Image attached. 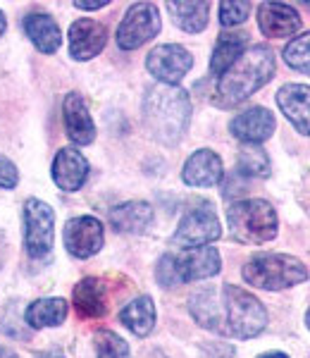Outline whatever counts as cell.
<instances>
[{"mask_svg": "<svg viewBox=\"0 0 310 358\" xmlns=\"http://www.w3.org/2000/svg\"><path fill=\"white\" fill-rule=\"evenodd\" d=\"M160 10L153 3H136L131 5L119 22L117 29V45L122 50H136L146 41H151L160 34Z\"/></svg>", "mask_w": 310, "mask_h": 358, "instance_id": "52a82bcc", "label": "cell"}, {"mask_svg": "<svg viewBox=\"0 0 310 358\" xmlns=\"http://www.w3.org/2000/svg\"><path fill=\"white\" fill-rule=\"evenodd\" d=\"M244 50H246L244 34H222V36L217 38V45L210 57V74L222 77V74L239 60V55L244 53Z\"/></svg>", "mask_w": 310, "mask_h": 358, "instance_id": "603a6c76", "label": "cell"}, {"mask_svg": "<svg viewBox=\"0 0 310 358\" xmlns=\"http://www.w3.org/2000/svg\"><path fill=\"white\" fill-rule=\"evenodd\" d=\"M222 268V258L217 248L198 246L186 248L182 253H168L158 261L155 277L163 287H177L184 282H198L215 277Z\"/></svg>", "mask_w": 310, "mask_h": 358, "instance_id": "5b68a950", "label": "cell"}, {"mask_svg": "<svg viewBox=\"0 0 310 358\" xmlns=\"http://www.w3.org/2000/svg\"><path fill=\"white\" fill-rule=\"evenodd\" d=\"M103 241H105V232L98 217L79 215L65 224V246L74 258L96 256L103 248Z\"/></svg>", "mask_w": 310, "mask_h": 358, "instance_id": "8fae6325", "label": "cell"}, {"mask_svg": "<svg viewBox=\"0 0 310 358\" xmlns=\"http://www.w3.org/2000/svg\"><path fill=\"white\" fill-rule=\"evenodd\" d=\"M74 308L84 317H101L108 313L105 285L96 277H86L74 287Z\"/></svg>", "mask_w": 310, "mask_h": 358, "instance_id": "ffe728a7", "label": "cell"}, {"mask_svg": "<svg viewBox=\"0 0 310 358\" xmlns=\"http://www.w3.org/2000/svg\"><path fill=\"white\" fill-rule=\"evenodd\" d=\"M94 344L98 358H131L129 344L112 330H98L94 337Z\"/></svg>", "mask_w": 310, "mask_h": 358, "instance_id": "83f0119b", "label": "cell"}, {"mask_svg": "<svg viewBox=\"0 0 310 358\" xmlns=\"http://www.w3.org/2000/svg\"><path fill=\"white\" fill-rule=\"evenodd\" d=\"M191 120V101L182 86L155 84L143 98V122L160 143H179Z\"/></svg>", "mask_w": 310, "mask_h": 358, "instance_id": "7a4b0ae2", "label": "cell"}, {"mask_svg": "<svg viewBox=\"0 0 310 358\" xmlns=\"http://www.w3.org/2000/svg\"><path fill=\"white\" fill-rule=\"evenodd\" d=\"M274 77V55L265 45H253L244 50L239 60L217 79V103L222 108H232L244 103L249 96H253L258 89H263Z\"/></svg>", "mask_w": 310, "mask_h": 358, "instance_id": "3957f363", "label": "cell"}, {"mask_svg": "<svg viewBox=\"0 0 310 358\" xmlns=\"http://www.w3.org/2000/svg\"><path fill=\"white\" fill-rule=\"evenodd\" d=\"M108 0H74V8L79 10H101L105 8Z\"/></svg>", "mask_w": 310, "mask_h": 358, "instance_id": "4dcf8cb0", "label": "cell"}, {"mask_svg": "<svg viewBox=\"0 0 310 358\" xmlns=\"http://www.w3.org/2000/svg\"><path fill=\"white\" fill-rule=\"evenodd\" d=\"M191 65H193L191 53L179 43L155 45L146 57L148 72H151L160 84H172V86H177L186 77Z\"/></svg>", "mask_w": 310, "mask_h": 358, "instance_id": "30bf717a", "label": "cell"}, {"mask_svg": "<svg viewBox=\"0 0 310 358\" xmlns=\"http://www.w3.org/2000/svg\"><path fill=\"white\" fill-rule=\"evenodd\" d=\"M110 224L115 232L141 234L153 224V208L146 201H129V203L115 206L110 210Z\"/></svg>", "mask_w": 310, "mask_h": 358, "instance_id": "d6986e66", "label": "cell"}, {"mask_svg": "<svg viewBox=\"0 0 310 358\" xmlns=\"http://www.w3.org/2000/svg\"><path fill=\"white\" fill-rule=\"evenodd\" d=\"M55 213L48 203L29 199L24 203V248L31 258H43L53 248Z\"/></svg>", "mask_w": 310, "mask_h": 358, "instance_id": "ba28073f", "label": "cell"}, {"mask_svg": "<svg viewBox=\"0 0 310 358\" xmlns=\"http://www.w3.org/2000/svg\"><path fill=\"white\" fill-rule=\"evenodd\" d=\"M5 253H8V241H5L3 232H0V265H3V261H5Z\"/></svg>", "mask_w": 310, "mask_h": 358, "instance_id": "1f68e13d", "label": "cell"}, {"mask_svg": "<svg viewBox=\"0 0 310 358\" xmlns=\"http://www.w3.org/2000/svg\"><path fill=\"white\" fill-rule=\"evenodd\" d=\"M67 317V301L65 299H38L27 308V322L36 330L43 327H57Z\"/></svg>", "mask_w": 310, "mask_h": 358, "instance_id": "cb8c5ba5", "label": "cell"}, {"mask_svg": "<svg viewBox=\"0 0 310 358\" xmlns=\"http://www.w3.org/2000/svg\"><path fill=\"white\" fill-rule=\"evenodd\" d=\"M229 232L241 244H265L277 236L279 220L265 199H244L227 208Z\"/></svg>", "mask_w": 310, "mask_h": 358, "instance_id": "277c9868", "label": "cell"}, {"mask_svg": "<svg viewBox=\"0 0 310 358\" xmlns=\"http://www.w3.org/2000/svg\"><path fill=\"white\" fill-rule=\"evenodd\" d=\"M62 117H65V131L77 146H89L96 138V124L86 108V101L79 94H67L62 103Z\"/></svg>", "mask_w": 310, "mask_h": 358, "instance_id": "e0dca14e", "label": "cell"}, {"mask_svg": "<svg viewBox=\"0 0 310 358\" xmlns=\"http://www.w3.org/2000/svg\"><path fill=\"white\" fill-rule=\"evenodd\" d=\"M237 170L244 177H267L270 175L267 153L260 151V148H256V146L244 148L237 158Z\"/></svg>", "mask_w": 310, "mask_h": 358, "instance_id": "4316f807", "label": "cell"}, {"mask_svg": "<svg viewBox=\"0 0 310 358\" xmlns=\"http://www.w3.org/2000/svg\"><path fill=\"white\" fill-rule=\"evenodd\" d=\"M24 31H27L29 41L45 55L55 53L62 43L60 27H57L53 17H48V15H41V13L29 15L24 20Z\"/></svg>", "mask_w": 310, "mask_h": 358, "instance_id": "44dd1931", "label": "cell"}, {"mask_svg": "<svg viewBox=\"0 0 310 358\" xmlns=\"http://www.w3.org/2000/svg\"><path fill=\"white\" fill-rule=\"evenodd\" d=\"M119 320L136 337H148L155 327V306L151 301V296H139L124 306L122 313H119Z\"/></svg>", "mask_w": 310, "mask_h": 358, "instance_id": "7402d4cb", "label": "cell"}, {"mask_svg": "<svg viewBox=\"0 0 310 358\" xmlns=\"http://www.w3.org/2000/svg\"><path fill=\"white\" fill-rule=\"evenodd\" d=\"M258 24L267 38H289L301 29V15L291 5L263 3L258 8Z\"/></svg>", "mask_w": 310, "mask_h": 358, "instance_id": "9a60e30c", "label": "cell"}, {"mask_svg": "<svg viewBox=\"0 0 310 358\" xmlns=\"http://www.w3.org/2000/svg\"><path fill=\"white\" fill-rule=\"evenodd\" d=\"M168 13L182 31L198 34L208 27L210 5L208 3H168Z\"/></svg>", "mask_w": 310, "mask_h": 358, "instance_id": "d4e9b609", "label": "cell"}, {"mask_svg": "<svg viewBox=\"0 0 310 358\" xmlns=\"http://www.w3.org/2000/svg\"><path fill=\"white\" fill-rule=\"evenodd\" d=\"M306 325L310 327V308H308V313H306Z\"/></svg>", "mask_w": 310, "mask_h": 358, "instance_id": "8d00e7d4", "label": "cell"}, {"mask_svg": "<svg viewBox=\"0 0 310 358\" xmlns=\"http://www.w3.org/2000/svg\"><path fill=\"white\" fill-rule=\"evenodd\" d=\"M0 358H17V356H15L10 349H5V346H0Z\"/></svg>", "mask_w": 310, "mask_h": 358, "instance_id": "836d02e7", "label": "cell"}, {"mask_svg": "<svg viewBox=\"0 0 310 358\" xmlns=\"http://www.w3.org/2000/svg\"><path fill=\"white\" fill-rule=\"evenodd\" d=\"M220 236H222L220 217L215 215L212 206L203 203L198 208H191V210L182 217L172 241L184 248H198V246H208L210 241L220 239Z\"/></svg>", "mask_w": 310, "mask_h": 358, "instance_id": "9c48e42d", "label": "cell"}, {"mask_svg": "<svg viewBox=\"0 0 310 358\" xmlns=\"http://www.w3.org/2000/svg\"><path fill=\"white\" fill-rule=\"evenodd\" d=\"M38 358H65V356H62L60 351H45V354H41Z\"/></svg>", "mask_w": 310, "mask_h": 358, "instance_id": "d6a6232c", "label": "cell"}, {"mask_svg": "<svg viewBox=\"0 0 310 358\" xmlns=\"http://www.w3.org/2000/svg\"><path fill=\"white\" fill-rule=\"evenodd\" d=\"M5 27H8V22H5V15L0 13V36L5 34Z\"/></svg>", "mask_w": 310, "mask_h": 358, "instance_id": "d590c367", "label": "cell"}, {"mask_svg": "<svg viewBox=\"0 0 310 358\" xmlns=\"http://www.w3.org/2000/svg\"><path fill=\"white\" fill-rule=\"evenodd\" d=\"M189 310L200 327L237 339H253L267 325L265 306L234 285L198 289L189 301Z\"/></svg>", "mask_w": 310, "mask_h": 358, "instance_id": "6da1fadb", "label": "cell"}, {"mask_svg": "<svg viewBox=\"0 0 310 358\" xmlns=\"http://www.w3.org/2000/svg\"><path fill=\"white\" fill-rule=\"evenodd\" d=\"M244 280L256 289L282 292L308 280V270L289 253H260L244 265Z\"/></svg>", "mask_w": 310, "mask_h": 358, "instance_id": "8992f818", "label": "cell"}, {"mask_svg": "<svg viewBox=\"0 0 310 358\" xmlns=\"http://www.w3.org/2000/svg\"><path fill=\"white\" fill-rule=\"evenodd\" d=\"M260 358H289L286 354H279V351H272V354H265V356H260Z\"/></svg>", "mask_w": 310, "mask_h": 358, "instance_id": "e575fe53", "label": "cell"}, {"mask_svg": "<svg viewBox=\"0 0 310 358\" xmlns=\"http://www.w3.org/2000/svg\"><path fill=\"white\" fill-rule=\"evenodd\" d=\"M277 106L298 134L310 136V86L284 84L277 91Z\"/></svg>", "mask_w": 310, "mask_h": 358, "instance_id": "5bb4252c", "label": "cell"}, {"mask_svg": "<svg viewBox=\"0 0 310 358\" xmlns=\"http://www.w3.org/2000/svg\"><path fill=\"white\" fill-rule=\"evenodd\" d=\"M274 115L267 110V108H249L246 113L237 115V117L229 122V131L232 136H237L239 141L251 143V146H258V143L267 141L270 136L274 134Z\"/></svg>", "mask_w": 310, "mask_h": 358, "instance_id": "7c38bea8", "label": "cell"}, {"mask_svg": "<svg viewBox=\"0 0 310 358\" xmlns=\"http://www.w3.org/2000/svg\"><path fill=\"white\" fill-rule=\"evenodd\" d=\"M89 177V163L77 148H60L53 160V179L62 192H79Z\"/></svg>", "mask_w": 310, "mask_h": 358, "instance_id": "ac0fdd59", "label": "cell"}, {"mask_svg": "<svg viewBox=\"0 0 310 358\" xmlns=\"http://www.w3.org/2000/svg\"><path fill=\"white\" fill-rule=\"evenodd\" d=\"M225 177V170H222V160L220 155L210 148H200L193 155H189L186 165L182 170V179L189 184V187H215V184L222 182Z\"/></svg>", "mask_w": 310, "mask_h": 358, "instance_id": "2e32d148", "label": "cell"}, {"mask_svg": "<svg viewBox=\"0 0 310 358\" xmlns=\"http://www.w3.org/2000/svg\"><path fill=\"white\" fill-rule=\"evenodd\" d=\"M108 29L98 20H77L70 27V55L74 60H91L105 48Z\"/></svg>", "mask_w": 310, "mask_h": 358, "instance_id": "4fadbf2b", "label": "cell"}, {"mask_svg": "<svg viewBox=\"0 0 310 358\" xmlns=\"http://www.w3.org/2000/svg\"><path fill=\"white\" fill-rule=\"evenodd\" d=\"M20 182V172L15 163H10L5 155H0V189H13Z\"/></svg>", "mask_w": 310, "mask_h": 358, "instance_id": "f546056e", "label": "cell"}, {"mask_svg": "<svg viewBox=\"0 0 310 358\" xmlns=\"http://www.w3.org/2000/svg\"><path fill=\"white\" fill-rule=\"evenodd\" d=\"M284 62L296 72L310 77V31L289 41V45L284 48Z\"/></svg>", "mask_w": 310, "mask_h": 358, "instance_id": "484cf974", "label": "cell"}, {"mask_svg": "<svg viewBox=\"0 0 310 358\" xmlns=\"http://www.w3.org/2000/svg\"><path fill=\"white\" fill-rule=\"evenodd\" d=\"M251 13L249 3H220V24L222 27H239L246 22Z\"/></svg>", "mask_w": 310, "mask_h": 358, "instance_id": "f1b7e54d", "label": "cell"}]
</instances>
